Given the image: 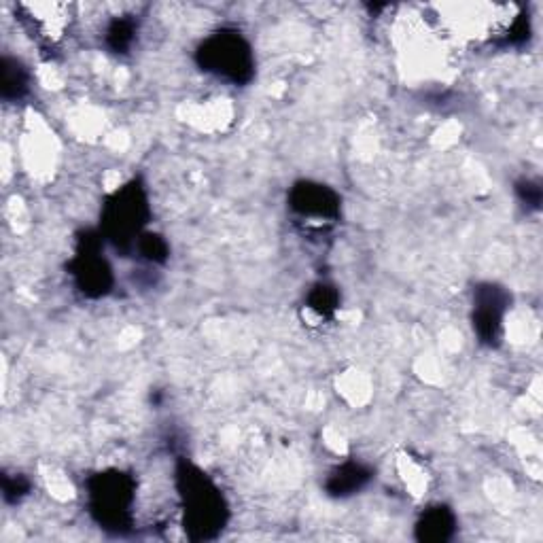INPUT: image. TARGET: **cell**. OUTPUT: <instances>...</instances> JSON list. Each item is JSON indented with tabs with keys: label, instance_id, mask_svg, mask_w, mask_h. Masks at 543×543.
<instances>
[{
	"label": "cell",
	"instance_id": "1",
	"mask_svg": "<svg viewBox=\"0 0 543 543\" xmlns=\"http://www.w3.org/2000/svg\"><path fill=\"white\" fill-rule=\"evenodd\" d=\"M177 486L183 501V524L191 541L215 539L227 524V503L221 490L194 465L181 463L177 471Z\"/></svg>",
	"mask_w": 543,
	"mask_h": 543
},
{
	"label": "cell",
	"instance_id": "2",
	"mask_svg": "<svg viewBox=\"0 0 543 543\" xmlns=\"http://www.w3.org/2000/svg\"><path fill=\"white\" fill-rule=\"evenodd\" d=\"M90 512L102 529L124 535L132 527L134 480L121 471H102L87 482Z\"/></svg>",
	"mask_w": 543,
	"mask_h": 543
},
{
	"label": "cell",
	"instance_id": "3",
	"mask_svg": "<svg viewBox=\"0 0 543 543\" xmlns=\"http://www.w3.org/2000/svg\"><path fill=\"white\" fill-rule=\"evenodd\" d=\"M149 219V202L145 187L138 181L128 183L107 200L102 213V232L117 249H132L143 234Z\"/></svg>",
	"mask_w": 543,
	"mask_h": 543
},
{
	"label": "cell",
	"instance_id": "4",
	"mask_svg": "<svg viewBox=\"0 0 543 543\" xmlns=\"http://www.w3.org/2000/svg\"><path fill=\"white\" fill-rule=\"evenodd\" d=\"M198 64L206 73L236 85L249 83L255 75V58L249 41L236 30H219L208 37L196 54Z\"/></svg>",
	"mask_w": 543,
	"mask_h": 543
},
{
	"label": "cell",
	"instance_id": "5",
	"mask_svg": "<svg viewBox=\"0 0 543 543\" xmlns=\"http://www.w3.org/2000/svg\"><path fill=\"white\" fill-rule=\"evenodd\" d=\"M102 236L96 232H85L79 238L75 259L70 261V274L75 278L77 289L85 297H102L113 287V270L109 261L100 255Z\"/></svg>",
	"mask_w": 543,
	"mask_h": 543
},
{
	"label": "cell",
	"instance_id": "6",
	"mask_svg": "<svg viewBox=\"0 0 543 543\" xmlns=\"http://www.w3.org/2000/svg\"><path fill=\"white\" fill-rule=\"evenodd\" d=\"M510 306V293L493 283H482L474 291V329L482 344L497 346L503 334V317Z\"/></svg>",
	"mask_w": 543,
	"mask_h": 543
},
{
	"label": "cell",
	"instance_id": "7",
	"mask_svg": "<svg viewBox=\"0 0 543 543\" xmlns=\"http://www.w3.org/2000/svg\"><path fill=\"white\" fill-rule=\"evenodd\" d=\"M289 206L295 215L302 219H317V221H336L340 217V196L334 189L314 183L300 181L295 183L289 194Z\"/></svg>",
	"mask_w": 543,
	"mask_h": 543
},
{
	"label": "cell",
	"instance_id": "8",
	"mask_svg": "<svg viewBox=\"0 0 543 543\" xmlns=\"http://www.w3.org/2000/svg\"><path fill=\"white\" fill-rule=\"evenodd\" d=\"M372 478H374V474L367 465L357 463V461H346L331 471L327 482H325V490H327L329 497L344 499V497L359 493L361 488L370 484Z\"/></svg>",
	"mask_w": 543,
	"mask_h": 543
},
{
	"label": "cell",
	"instance_id": "9",
	"mask_svg": "<svg viewBox=\"0 0 543 543\" xmlns=\"http://www.w3.org/2000/svg\"><path fill=\"white\" fill-rule=\"evenodd\" d=\"M457 531V518L446 505H435L420 516L416 522V539L427 543H444L454 537Z\"/></svg>",
	"mask_w": 543,
	"mask_h": 543
},
{
	"label": "cell",
	"instance_id": "10",
	"mask_svg": "<svg viewBox=\"0 0 543 543\" xmlns=\"http://www.w3.org/2000/svg\"><path fill=\"white\" fill-rule=\"evenodd\" d=\"M20 11L30 28H37L47 39L58 37V32L64 30L68 17L66 5H20Z\"/></svg>",
	"mask_w": 543,
	"mask_h": 543
},
{
	"label": "cell",
	"instance_id": "11",
	"mask_svg": "<svg viewBox=\"0 0 543 543\" xmlns=\"http://www.w3.org/2000/svg\"><path fill=\"white\" fill-rule=\"evenodd\" d=\"M136 32L138 24L130 15L115 17V20L107 26V32H104V43H107L113 54H128L136 41Z\"/></svg>",
	"mask_w": 543,
	"mask_h": 543
},
{
	"label": "cell",
	"instance_id": "12",
	"mask_svg": "<svg viewBox=\"0 0 543 543\" xmlns=\"http://www.w3.org/2000/svg\"><path fill=\"white\" fill-rule=\"evenodd\" d=\"M28 83H30V75L28 70L13 58H5L3 60V85H0V90H3V98L5 100H20L28 94Z\"/></svg>",
	"mask_w": 543,
	"mask_h": 543
},
{
	"label": "cell",
	"instance_id": "13",
	"mask_svg": "<svg viewBox=\"0 0 543 543\" xmlns=\"http://www.w3.org/2000/svg\"><path fill=\"white\" fill-rule=\"evenodd\" d=\"M340 306V293L334 285L321 283L317 287H312L308 293V308L312 312H317L321 319H331L336 314Z\"/></svg>",
	"mask_w": 543,
	"mask_h": 543
},
{
	"label": "cell",
	"instance_id": "14",
	"mask_svg": "<svg viewBox=\"0 0 543 543\" xmlns=\"http://www.w3.org/2000/svg\"><path fill=\"white\" fill-rule=\"evenodd\" d=\"M136 251L140 253V257L151 261V264H164L168 259V244L157 234H140V238L136 240Z\"/></svg>",
	"mask_w": 543,
	"mask_h": 543
},
{
	"label": "cell",
	"instance_id": "15",
	"mask_svg": "<svg viewBox=\"0 0 543 543\" xmlns=\"http://www.w3.org/2000/svg\"><path fill=\"white\" fill-rule=\"evenodd\" d=\"M30 493V482L28 478L20 474H5L3 476V497L7 503H20Z\"/></svg>",
	"mask_w": 543,
	"mask_h": 543
},
{
	"label": "cell",
	"instance_id": "16",
	"mask_svg": "<svg viewBox=\"0 0 543 543\" xmlns=\"http://www.w3.org/2000/svg\"><path fill=\"white\" fill-rule=\"evenodd\" d=\"M516 191H518V196H520V200L524 202V204H527V206H531V208H539V204H541V187H539V183H533V181H520V183H516Z\"/></svg>",
	"mask_w": 543,
	"mask_h": 543
}]
</instances>
